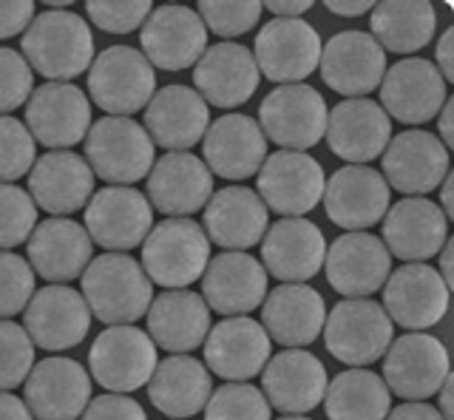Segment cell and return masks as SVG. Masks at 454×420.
Wrapping results in <instances>:
<instances>
[{"label":"cell","instance_id":"1","mask_svg":"<svg viewBox=\"0 0 454 420\" xmlns=\"http://www.w3.org/2000/svg\"><path fill=\"white\" fill-rule=\"evenodd\" d=\"M23 60L49 82H71L94 63V35L85 18L71 12L35 15L20 37Z\"/></svg>","mask_w":454,"mask_h":420},{"label":"cell","instance_id":"2","mask_svg":"<svg viewBox=\"0 0 454 420\" xmlns=\"http://www.w3.org/2000/svg\"><path fill=\"white\" fill-rule=\"evenodd\" d=\"M80 296L94 318L108 327L134 324L148 313L153 301V284L142 264L128 253H103L91 259L80 276Z\"/></svg>","mask_w":454,"mask_h":420},{"label":"cell","instance_id":"3","mask_svg":"<svg viewBox=\"0 0 454 420\" xmlns=\"http://www.w3.org/2000/svg\"><path fill=\"white\" fill-rule=\"evenodd\" d=\"M210 261V239L188 216L162 219L142 242V270L151 284L184 290L199 282Z\"/></svg>","mask_w":454,"mask_h":420},{"label":"cell","instance_id":"4","mask_svg":"<svg viewBox=\"0 0 454 420\" xmlns=\"http://www.w3.org/2000/svg\"><path fill=\"white\" fill-rule=\"evenodd\" d=\"M82 145V159L89 162L91 174L117 188L137 185L151 174L156 162V145L151 143L148 131L131 117H99L91 122Z\"/></svg>","mask_w":454,"mask_h":420},{"label":"cell","instance_id":"5","mask_svg":"<svg viewBox=\"0 0 454 420\" xmlns=\"http://www.w3.org/2000/svg\"><path fill=\"white\" fill-rule=\"evenodd\" d=\"M321 332L335 361L352 369H364L389 349L395 324L378 301L344 299L326 313Z\"/></svg>","mask_w":454,"mask_h":420},{"label":"cell","instance_id":"6","mask_svg":"<svg viewBox=\"0 0 454 420\" xmlns=\"http://www.w3.org/2000/svg\"><path fill=\"white\" fill-rule=\"evenodd\" d=\"M89 94L106 117H131L156 94V72L134 46H108L89 68Z\"/></svg>","mask_w":454,"mask_h":420},{"label":"cell","instance_id":"7","mask_svg":"<svg viewBox=\"0 0 454 420\" xmlns=\"http://www.w3.org/2000/svg\"><path fill=\"white\" fill-rule=\"evenodd\" d=\"M326 100L307 82L276 86L259 105V128L281 151H307L326 131Z\"/></svg>","mask_w":454,"mask_h":420},{"label":"cell","instance_id":"8","mask_svg":"<svg viewBox=\"0 0 454 420\" xmlns=\"http://www.w3.org/2000/svg\"><path fill=\"white\" fill-rule=\"evenodd\" d=\"M259 199L267 210L284 219H301L312 207H318L324 196V167L307 151H273L262 162L259 174Z\"/></svg>","mask_w":454,"mask_h":420},{"label":"cell","instance_id":"9","mask_svg":"<svg viewBox=\"0 0 454 420\" xmlns=\"http://www.w3.org/2000/svg\"><path fill=\"white\" fill-rule=\"evenodd\" d=\"M156 344L145 330L134 324L106 327L97 335L89 353V367L94 381L117 395H128L145 386L156 369Z\"/></svg>","mask_w":454,"mask_h":420},{"label":"cell","instance_id":"10","mask_svg":"<svg viewBox=\"0 0 454 420\" xmlns=\"http://www.w3.org/2000/svg\"><path fill=\"white\" fill-rule=\"evenodd\" d=\"M26 128L49 151L74 148L91 128V100L74 82H43L26 103Z\"/></svg>","mask_w":454,"mask_h":420},{"label":"cell","instance_id":"11","mask_svg":"<svg viewBox=\"0 0 454 420\" xmlns=\"http://www.w3.org/2000/svg\"><path fill=\"white\" fill-rule=\"evenodd\" d=\"M142 58L162 72H184L193 68L207 49V29L196 9L165 4L151 9L139 29Z\"/></svg>","mask_w":454,"mask_h":420},{"label":"cell","instance_id":"12","mask_svg":"<svg viewBox=\"0 0 454 420\" xmlns=\"http://www.w3.org/2000/svg\"><path fill=\"white\" fill-rule=\"evenodd\" d=\"M85 233L106 253H125L145 242L153 228V207L137 188L108 185L85 205Z\"/></svg>","mask_w":454,"mask_h":420},{"label":"cell","instance_id":"13","mask_svg":"<svg viewBox=\"0 0 454 420\" xmlns=\"http://www.w3.org/2000/svg\"><path fill=\"white\" fill-rule=\"evenodd\" d=\"M383 355V384L403 401L432 398L449 377L446 346L429 332H406Z\"/></svg>","mask_w":454,"mask_h":420},{"label":"cell","instance_id":"14","mask_svg":"<svg viewBox=\"0 0 454 420\" xmlns=\"http://www.w3.org/2000/svg\"><path fill=\"white\" fill-rule=\"evenodd\" d=\"M91 401V375L66 355L37 361L23 381V403L35 420H80Z\"/></svg>","mask_w":454,"mask_h":420},{"label":"cell","instance_id":"15","mask_svg":"<svg viewBox=\"0 0 454 420\" xmlns=\"http://www.w3.org/2000/svg\"><path fill=\"white\" fill-rule=\"evenodd\" d=\"M321 80L347 100L369 97L387 74V51L361 29H347L321 43Z\"/></svg>","mask_w":454,"mask_h":420},{"label":"cell","instance_id":"16","mask_svg":"<svg viewBox=\"0 0 454 420\" xmlns=\"http://www.w3.org/2000/svg\"><path fill=\"white\" fill-rule=\"evenodd\" d=\"M253 60L259 66V74L278 82V86L301 82L318 68L321 37L301 18L295 20L273 18L255 35Z\"/></svg>","mask_w":454,"mask_h":420},{"label":"cell","instance_id":"17","mask_svg":"<svg viewBox=\"0 0 454 420\" xmlns=\"http://www.w3.org/2000/svg\"><path fill=\"white\" fill-rule=\"evenodd\" d=\"M91 327V310L74 287L49 284L35 290L23 310V330L35 346L46 353H63L85 341Z\"/></svg>","mask_w":454,"mask_h":420},{"label":"cell","instance_id":"18","mask_svg":"<svg viewBox=\"0 0 454 420\" xmlns=\"http://www.w3.org/2000/svg\"><path fill=\"white\" fill-rule=\"evenodd\" d=\"M380 108L389 120L403 125H423L437 117L449 100V86L432 60L406 58L397 60L380 80Z\"/></svg>","mask_w":454,"mask_h":420},{"label":"cell","instance_id":"19","mask_svg":"<svg viewBox=\"0 0 454 420\" xmlns=\"http://www.w3.org/2000/svg\"><path fill=\"white\" fill-rule=\"evenodd\" d=\"M324 270L330 287L344 299H369L392 273V256L378 236L344 233L326 247Z\"/></svg>","mask_w":454,"mask_h":420},{"label":"cell","instance_id":"20","mask_svg":"<svg viewBox=\"0 0 454 420\" xmlns=\"http://www.w3.org/2000/svg\"><path fill=\"white\" fill-rule=\"evenodd\" d=\"M383 157V179L389 191L403 196H423L440 188L449 174V151L437 134L406 128L389 139Z\"/></svg>","mask_w":454,"mask_h":420},{"label":"cell","instance_id":"21","mask_svg":"<svg viewBox=\"0 0 454 420\" xmlns=\"http://www.w3.org/2000/svg\"><path fill=\"white\" fill-rule=\"evenodd\" d=\"M383 310L409 332L440 324L449 310V287L429 264H403L383 282Z\"/></svg>","mask_w":454,"mask_h":420},{"label":"cell","instance_id":"22","mask_svg":"<svg viewBox=\"0 0 454 420\" xmlns=\"http://www.w3.org/2000/svg\"><path fill=\"white\" fill-rule=\"evenodd\" d=\"M273 353V341L259 321L233 315L210 327L205 338V367L210 375L224 377V384H247L262 375Z\"/></svg>","mask_w":454,"mask_h":420},{"label":"cell","instance_id":"23","mask_svg":"<svg viewBox=\"0 0 454 420\" xmlns=\"http://www.w3.org/2000/svg\"><path fill=\"white\" fill-rule=\"evenodd\" d=\"M324 210L333 225L349 233L369 230L387 216L389 210V185L375 167L347 165L338 167L324 185Z\"/></svg>","mask_w":454,"mask_h":420},{"label":"cell","instance_id":"24","mask_svg":"<svg viewBox=\"0 0 454 420\" xmlns=\"http://www.w3.org/2000/svg\"><path fill=\"white\" fill-rule=\"evenodd\" d=\"M259 66L253 60V51L241 43H222L205 49V54L193 66V91L207 105L216 108H239L259 91Z\"/></svg>","mask_w":454,"mask_h":420},{"label":"cell","instance_id":"25","mask_svg":"<svg viewBox=\"0 0 454 420\" xmlns=\"http://www.w3.org/2000/svg\"><path fill=\"white\" fill-rule=\"evenodd\" d=\"M262 268L284 284H304L318 276L326 239L309 219H278L262 236Z\"/></svg>","mask_w":454,"mask_h":420},{"label":"cell","instance_id":"26","mask_svg":"<svg viewBox=\"0 0 454 420\" xmlns=\"http://www.w3.org/2000/svg\"><path fill=\"white\" fill-rule=\"evenodd\" d=\"M383 245L389 256L406 264L429 261L449 242V219L437 202L426 196H406L383 216Z\"/></svg>","mask_w":454,"mask_h":420},{"label":"cell","instance_id":"27","mask_svg":"<svg viewBox=\"0 0 454 420\" xmlns=\"http://www.w3.org/2000/svg\"><path fill=\"white\" fill-rule=\"evenodd\" d=\"M326 145L349 165H369L387 151L392 139V120L375 100L355 97L340 100L326 114Z\"/></svg>","mask_w":454,"mask_h":420},{"label":"cell","instance_id":"28","mask_svg":"<svg viewBox=\"0 0 454 420\" xmlns=\"http://www.w3.org/2000/svg\"><path fill=\"white\" fill-rule=\"evenodd\" d=\"M326 375L324 363L307 353V349H284L278 355H270L262 369V392L270 409L281 415H307L324 401Z\"/></svg>","mask_w":454,"mask_h":420},{"label":"cell","instance_id":"29","mask_svg":"<svg viewBox=\"0 0 454 420\" xmlns=\"http://www.w3.org/2000/svg\"><path fill=\"white\" fill-rule=\"evenodd\" d=\"M267 296V270L250 253L224 250L202 273V299L207 310L224 318L250 315Z\"/></svg>","mask_w":454,"mask_h":420},{"label":"cell","instance_id":"30","mask_svg":"<svg viewBox=\"0 0 454 420\" xmlns=\"http://www.w3.org/2000/svg\"><path fill=\"white\" fill-rule=\"evenodd\" d=\"M148 179V202L165 216H191L213 196V174L202 157L191 151H168L153 162Z\"/></svg>","mask_w":454,"mask_h":420},{"label":"cell","instance_id":"31","mask_svg":"<svg viewBox=\"0 0 454 420\" xmlns=\"http://www.w3.org/2000/svg\"><path fill=\"white\" fill-rule=\"evenodd\" d=\"M28 196L51 216H71L94 196V174L74 151H49L28 171Z\"/></svg>","mask_w":454,"mask_h":420},{"label":"cell","instance_id":"32","mask_svg":"<svg viewBox=\"0 0 454 420\" xmlns=\"http://www.w3.org/2000/svg\"><path fill=\"white\" fill-rule=\"evenodd\" d=\"M205 165L213 176L241 182L259 174L267 159V139L259 122L247 114H224L202 136Z\"/></svg>","mask_w":454,"mask_h":420},{"label":"cell","instance_id":"33","mask_svg":"<svg viewBox=\"0 0 454 420\" xmlns=\"http://www.w3.org/2000/svg\"><path fill=\"white\" fill-rule=\"evenodd\" d=\"M142 128L165 151H191L210 128V105L191 86L174 82L151 97Z\"/></svg>","mask_w":454,"mask_h":420},{"label":"cell","instance_id":"34","mask_svg":"<svg viewBox=\"0 0 454 420\" xmlns=\"http://www.w3.org/2000/svg\"><path fill=\"white\" fill-rule=\"evenodd\" d=\"M91 250L94 242L85 228L63 216L40 222L26 242L28 268L51 284H68L71 278H80L91 264Z\"/></svg>","mask_w":454,"mask_h":420},{"label":"cell","instance_id":"35","mask_svg":"<svg viewBox=\"0 0 454 420\" xmlns=\"http://www.w3.org/2000/svg\"><path fill=\"white\" fill-rule=\"evenodd\" d=\"M324 318L326 304L316 287L281 284L264 296L259 324L270 335V341L287 349H301L321 335Z\"/></svg>","mask_w":454,"mask_h":420},{"label":"cell","instance_id":"36","mask_svg":"<svg viewBox=\"0 0 454 420\" xmlns=\"http://www.w3.org/2000/svg\"><path fill=\"white\" fill-rule=\"evenodd\" d=\"M205 236L222 250H245L262 242L267 230V207L259 193L245 185H227L205 205Z\"/></svg>","mask_w":454,"mask_h":420},{"label":"cell","instance_id":"37","mask_svg":"<svg viewBox=\"0 0 454 420\" xmlns=\"http://www.w3.org/2000/svg\"><path fill=\"white\" fill-rule=\"evenodd\" d=\"M148 335L165 353L188 355L205 344L210 332V310L191 290H165L148 307Z\"/></svg>","mask_w":454,"mask_h":420},{"label":"cell","instance_id":"38","mask_svg":"<svg viewBox=\"0 0 454 420\" xmlns=\"http://www.w3.org/2000/svg\"><path fill=\"white\" fill-rule=\"evenodd\" d=\"M148 398L170 420L193 417L207 406L213 392V377L202 361L191 355H168L156 363L151 375Z\"/></svg>","mask_w":454,"mask_h":420},{"label":"cell","instance_id":"39","mask_svg":"<svg viewBox=\"0 0 454 420\" xmlns=\"http://www.w3.org/2000/svg\"><path fill=\"white\" fill-rule=\"evenodd\" d=\"M437 32V12L426 0H387L369 12V35L383 51L415 54L432 43Z\"/></svg>","mask_w":454,"mask_h":420},{"label":"cell","instance_id":"40","mask_svg":"<svg viewBox=\"0 0 454 420\" xmlns=\"http://www.w3.org/2000/svg\"><path fill=\"white\" fill-rule=\"evenodd\" d=\"M389 389L372 369L340 372L324 392V409L330 420H383L389 415Z\"/></svg>","mask_w":454,"mask_h":420},{"label":"cell","instance_id":"41","mask_svg":"<svg viewBox=\"0 0 454 420\" xmlns=\"http://www.w3.org/2000/svg\"><path fill=\"white\" fill-rule=\"evenodd\" d=\"M205 420H270V403L259 386L224 384L210 392Z\"/></svg>","mask_w":454,"mask_h":420},{"label":"cell","instance_id":"42","mask_svg":"<svg viewBox=\"0 0 454 420\" xmlns=\"http://www.w3.org/2000/svg\"><path fill=\"white\" fill-rule=\"evenodd\" d=\"M37 159V143L14 117H0V185H14L28 176Z\"/></svg>","mask_w":454,"mask_h":420},{"label":"cell","instance_id":"43","mask_svg":"<svg viewBox=\"0 0 454 420\" xmlns=\"http://www.w3.org/2000/svg\"><path fill=\"white\" fill-rule=\"evenodd\" d=\"M196 15L216 37H241L259 26L262 4L255 0H202Z\"/></svg>","mask_w":454,"mask_h":420},{"label":"cell","instance_id":"44","mask_svg":"<svg viewBox=\"0 0 454 420\" xmlns=\"http://www.w3.org/2000/svg\"><path fill=\"white\" fill-rule=\"evenodd\" d=\"M37 228V205L28 191L18 185H0V250H12Z\"/></svg>","mask_w":454,"mask_h":420},{"label":"cell","instance_id":"45","mask_svg":"<svg viewBox=\"0 0 454 420\" xmlns=\"http://www.w3.org/2000/svg\"><path fill=\"white\" fill-rule=\"evenodd\" d=\"M35 367V344L14 321H0V392L18 389Z\"/></svg>","mask_w":454,"mask_h":420},{"label":"cell","instance_id":"46","mask_svg":"<svg viewBox=\"0 0 454 420\" xmlns=\"http://www.w3.org/2000/svg\"><path fill=\"white\" fill-rule=\"evenodd\" d=\"M35 296V270L12 250H0V321H12Z\"/></svg>","mask_w":454,"mask_h":420},{"label":"cell","instance_id":"47","mask_svg":"<svg viewBox=\"0 0 454 420\" xmlns=\"http://www.w3.org/2000/svg\"><path fill=\"white\" fill-rule=\"evenodd\" d=\"M148 0H89L85 12H89L91 23L99 32L108 35H131L142 29V23L151 15Z\"/></svg>","mask_w":454,"mask_h":420},{"label":"cell","instance_id":"48","mask_svg":"<svg viewBox=\"0 0 454 420\" xmlns=\"http://www.w3.org/2000/svg\"><path fill=\"white\" fill-rule=\"evenodd\" d=\"M35 91V72L20 51L0 46V117H9L14 108L28 103Z\"/></svg>","mask_w":454,"mask_h":420},{"label":"cell","instance_id":"49","mask_svg":"<svg viewBox=\"0 0 454 420\" xmlns=\"http://www.w3.org/2000/svg\"><path fill=\"white\" fill-rule=\"evenodd\" d=\"M80 420H148V415L134 398L108 392V395L91 398Z\"/></svg>","mask_w":454,"mask_h":420},{"label":"cell","instance_id":"50","mask_svg":"<svg viewBox=\"0 0 454 420\" xmlns=\"http://www.w3.org/2000/svg\"><path fill=\"white\" fill-rule=\"evenodd\" d=\"M35 18V4L28 0H0V40L18 37Z\"/></svg>","mask_w":454,"mask_h":420},{"label":"cell","instance_id":"51","mask_svg":"<svg viewBox=\"0 0 454 420\" xmlns=\"http://www.w3.org/2000/svg\"><path fill=\"white\" fill-rule=\"evenodd\" d=\"M451 43H454V29H449L437 37V46H434V68L440 72V77L446 80V86L454 80V54H451Z\"/></svg>","mask_w":454,"mask_h":420},{"label":"cell","instance_id":"52","mask_svg":"<svg viewBox=\"0 0 454 420\" xmlns=\"http://www.w3.org/2000/svg\"><path fill=\"white\" fill-rule=\"evenodd\" d=\"M383 420H443L434 406L423 403V401H406L397 409H389V415Z\"/></svg>","mask_w":454,"mask_h":420},{"label":"cell","instance_id":"53","mask_svg":"<svg viewBox=\"0 0 454 420\" xmlns=\"http://www.w3.org/2000/svg\"><path fill=\"white\" fill-rule=\"evenodd\" d=\"M309 6H312L309 0H270L262 9H267L270 15H276L278 20H295V18H301Z\"/></svg>","mask_w":454,"mask_h":420},{"label":"cell","instance_id":"54","mask_svg":"<svg viewBox=\"0 0 454 420\" xmlns=\"http://www.w3.org/2000/svg\"><path fill=\"white\" fill-rule=\"evenodd\" d=\"M0 420H35L23 398L12 395V392H0Z\"/></svg>","mask_w":454,"mask_h":420},{"label":"cell","instance_id":"55","mask_svg":"<svg viewBox=\"0 0 454 420\" xmlns=\"http://www.w3.org/2000/svg\"><path fill=\"white\" fill-rule=\"evenodd\" d=\"M372 6L375 4H369V0H326V9L338 18H364L372 12Z\"/></svg>","mask_w":454,"mask_h":420},{"label":"cell","instance_id":"56","mask_svg":"<svg viewBox=\"0 0 454 420\" xmlns=\"http://www.w3.org/2000/svg\"><path fill=\"white\" fill-rule=\"evenodd\" d=\"M451 105H454V100H446V103H443V108H440V111H437V117H434V120H437V131H440V136H437V139H440V143L446 145V151H449V148L454 145V128H451Z\"/></svg>","mask_w":454,"mask_h":420},{"label":"cell","instance_id":"57","mask_svg":"<svg viewBox=\"0 0 454 420\" xmlns=\"http://www.w3.org/2000/svg\"><path fill=\"white\" fill-rule=\"evenodd\" d=\"M434 395L440 398V406H434V409L440 412V417L443 420H454V401H451V372L443 384H440V389L434 392Z\"/></svg>","mask_w":454,"mask_h":420},{"label":"cell","instance_id":"58","mask_svg":"<svg viewBox=\"0 0 454 420\" xmlns=\"http://www.w3.org/2000/svg\"><path fill=\"white\" fill-rule=\"evenodd\" d=\"M440 210H443V216L451 219L454 216V191H451V174H446V179L440 182Z\"/></svg>","mask_w":454,"mask_h":420},{"label":"cell","instance_id":"59","mask_svg":"<svg viewBox=\"0 0 454 420\" xmlns=\"http://www.w3.org/2000/svg\"><path fill=\"white\" fill-rule=\"evenodd\" d=\"M440 270H437V276L443 278V284L451 290L454 287V276H451V242H446L443 247H440Z\"/></svg>","mask_w":454,"mask_h":420},{"label":"cell","instance_id":"60","mask_svg":"<svg viewBox=\"0 0 454 420\" xmlns=\"http://www.w3.org/2000/svg\"><path fill=\"white\" fill-rule=\"evenodd\" d=\"M278 420H309V417H304V415H284Z\"/></svg>","mask_w":454,"mask_h":420}]
</instances>
